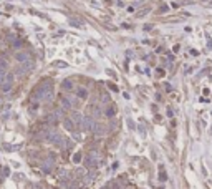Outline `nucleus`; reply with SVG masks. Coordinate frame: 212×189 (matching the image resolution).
Returning <instances> with one entry per match:
<instances>
[{"label":"nucleus","mask_w":212,"mask_h":189,"mask_svg":"<svg viewBox=\"0 0 212 189\" xmlns=\"http://www.w3.org/2000/svg\"><path fill=\"white\" fill-rule=\"evenodd\" d=\"M33 68H35V61L31 60V58H28V60L22 61L20 65L17 67L15 73H17V75H20V77H25V75H28V73L33 70Z\"/></svg>","instance_id":"nucleus-1"},{"label":"nucleus","mask_w":212,"mask_h":189,"mask_svg":"<svg viewBox=\"0 0 212 189\" xmlns=\"http://www.w3.org/2000/svg\"><path fill=\"white\" fill-rule=\"evenodd\" d=\"M98 163H99V156H98V153H96V151H91V153L86 156V159H85V166H86L88 169L96 168V166H98Z\"/></svg>","instance_id":"nucleus-2"},{"label":"nucleus","mask_w":212,"mask_h":189,"mask_svg":"<svg viewBox=\"0 0 212 189\" xmlns=\"http://www.w3.org/2000/svg\"><path fill=\"white\" fill-rule=\"evenodd\" d=\"M12 86H13V75H3V80H2V91L3 93L10 91Z\"/></svg>","instance_id":"nucleus-3"},{"label":"nucleus","mask_w":212,"mask_h":189,"mask_svg":"<svg viewBox=\"0 0 212 189\" xmlns=\"http://www.w3.org/2000/svg\"><path fill=\"white\" fill-rule=\"evenodd\" d=\"M94 126V121H93V116H83V123H81V128L85 131H91Z\"/></svg>","instance_id":"nucleus-4"},{"label":"nucleus","mask_w":212,"mask_h":189,"mask_svg":"<svg viewBox=\"0 0 212 189\" xmlns=\"http://www.w3.org/2000/svg\"><path fill=\"white\" fill-rule=\"evenodd\" d=\"M71 121L75 126H78V128H81V123H83V115L80 111H73L71 115Z\"/></svg>","instance_id":"nucleus-5"},{"label":"nucleus","mask_w":212,"mask_h":189,"mask_svg":"<svg viewBox=\"0 0 212 189\" xmlns=\"http://www.w3.org/2000/svg\"><path fill=\"white\" fill-rule=\"evenodd\" d=\"M7 72H8V61L5 58H0V77L7 75Z\"/></svg>","instance_id":"nucleus-6"},{"label":"nucleus","mask_w":212,"mask_h":189,"mask_svg":"<svg viewBox=\"0 0 212 189\" xmlns=\"http://www.w3.org/2000/svg\"><path fill=\"white\" fill-rule=\"evenodd\" d=\"M15 58H17V61H18V63H22V61L28 60V58H30V55H28L27 51H18V53H15Z\"/></svg>","instance_id":"nucleus-7"},{"label":"nucleus","mask_w":212,"mask_h":189,"mask_svg":"<svg viewBox=\"0 0 212 189\" xmlns=\"http://www.w3.org/2000/svg\"><path fill=\"white\" fill-rule=\"evenodd\" d=\"M62 106H63V110H70V108H71V100L66 98V96H63L62 98Z\"/></svg>","instance_id":"nucleus-8"},{"label":"nucleus","mask_w":212,"mask_h":189,"mask_svg":"<svg viewBox=\"0 0 212 189\" xmlns=\"http://www.w3.org/2000/svg\"><path fill=\"white\" fill-rule=\"evenodd\" d=\"M91 131H93L96 136H99V134L104 133V131H103V126H101V124H98V123H94V126H93V129H91Z\"/></svg>","instance_id":"nucleus-9"},{"label":"nucleus","mask_w":212,"mask_h":189,"mask_svg":"<svg viewBox=\"0 0 212 189\" xmlns=\"http://www.w3.org/2000/svg\"><path fill=\"white\" fill-rule=\"evenodd\" d=\"M65 128H66L68 131H73V129H75V124H73L71 118H66V119H65Z\"/></svg>","instance_id":"nucleus-10"},{"label":"nucleus","mask_w":212,"mask_h":189,"mask_svg":"<svg viewBox=\"0 0 212 189\" xmlns=\"http://www.w3.org/2000/svg\"><path fill=\"white\" fill-rule=\"evenodd\" d=\"M76 95L81 98V100H86V98H88V91H86L85 88H80V90L76 91Z\"/></svg>","instance_id":"nucleus-11"},{"label":"nucleus","mask_w":212,"mask_h":189,"mask_svg":"<svg viewBox=\"0 0 212 189\" xmlns=\"http://www.w3.org/2000/svg\"><path fill=\"white\" fill-rule=\"evenodd\" d=\"M62 88H63V90H71V88H73V82H70V80H65V82L62 83Z\"/></svg>","instance_id":"nucleus-12"},{"label":"nucleus","mask_w":212,"mask_h":189,"mask_svg":"<svg viewBox=\"0 0 212 189\" xmlns=\"http://www.w3.org/2000/svg\"><path fill=\"white\" fill-rule=\"evenodd\" d=\"M55 65H57V67H60V68H66V67H68V65H66V61H57Z\"/></svg>","instance_id":"nucleus-13"},{"label":"nucleus","mask_w":212,"mask_h":189,"mask_svg":"<svg viewBox=\"0 0 212 189\" xmlns=\"http://www.w3.org/2000/svg\"><path fill=\"white\" fill-rule=\"evenodd\" d=\"M73 161H75V163H80V161H81V154L76 153L75 154V158H73Z\"/></svg>","instance_id":"nucleus-14"},{"label":"nucleus","mask_w":212,"mask_h":189,"mask_svg":"<svg viewBox=\"0 0 212 189\" xmlns=\"http://www.w3.org/2000/svg\"><path fill=\"white\" fill-rule=\"evenodd\" d=\"M106 115H108V116H113V115H114V108H113V106H109V108H108V111H106Z\"/></svg>","instance_id":"nucleus-15"},{"label":"nucleus","mask_w":212,"mask_h":189,"mask_svg":"<svg viewBox=\"0 0 212 189\" xmlns=\"http://www.w3.org/2000/svg\"><path fill=\"white\" fill-rule=\"evenodd\" d=\"M93 113H94V116H98V115H101V110H99L98 106H94L93 108Z\"/></svg>","instance_id":"nucleus-16"},{"label":"nucleus","mask_w":212,"mask_h":189,"mask_svg":"<svg viewBox=\"0 0 212 189\" xmlns=\"http://www.w3.org/2000/svg\"><path fill=\"white\" fill-rule=\"evenodd\" d=\"M159 179H161V181H166V174H164L162 169H161V173H159Z\"/></svg>","instance_id":"nucleus-17"},{"label":"nucleus","mask_w":212,"mask_h":189,"mask_svg":"<svg viewBox=\"0 0 212 189\" xmlns=\"http://www.w3.org/2000/svg\"><path fill=\"white\" fill-rule=\"evenodd\" d=\"M70 23H71L73 27H81L80 25V22H76V20H70Z\"/></svg>","instance_id":"nucleus-18"}]
</instances>
